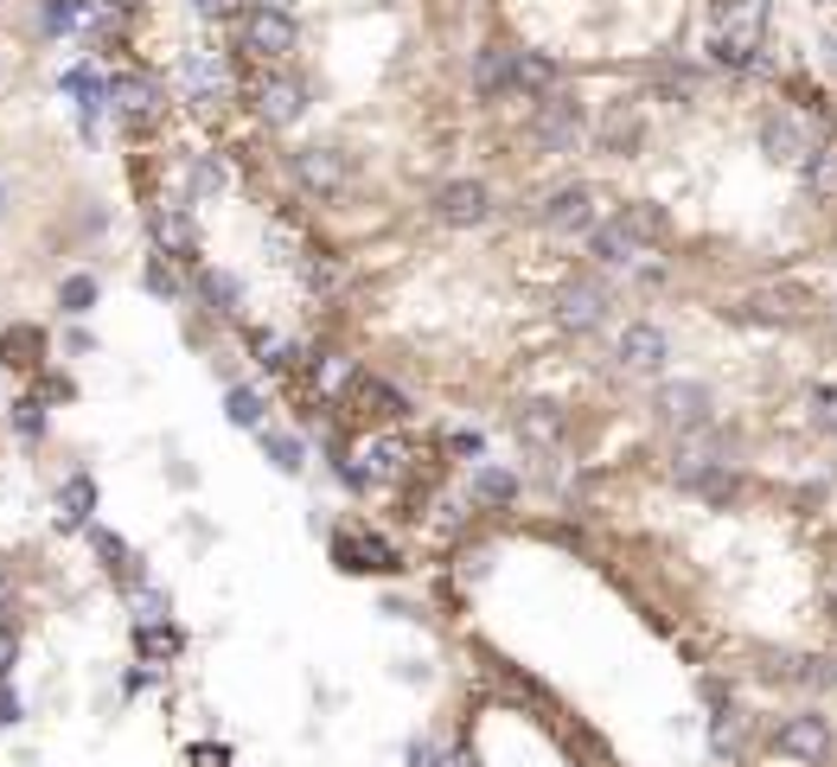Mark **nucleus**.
I'll use <instances>...</instances> for the list:
<instances>
[{
  "instance_id": "1",
  "label": "nucleus",
  "mask_w": 837,
  "mask_h": 767,
  "mask_svg": "<svg viewBox=\"0 0 837 767\" xmlns=\"http://www.w3.org/2000/svg\"><path fill=\"white\" fill-rule=\"evenodd\" d=\"M767 32V0H723L716 7V32H710V58L723 71H748Z\"/></svg>"
},
{
  "instance_id": "2",
  "label": "nucleus",
  "mask_w": 837,
  "mask_h": 767,
  "mask_svg": "<svg viewBox=\"0 0 837 767\" xmlns=\"http://www.w3.org/2000/svg\"><path fill=\"white\" fill-rule=\"evenodd\" d=\"M531 141L544 153H576L588 141V116H582V102L569 97V90H557V97H544L531 109Z\"/></svg>"
},
{
  "instance_id": "3",
  "label": "nucleus",
  "mask_w": 837,
  "mask_h": 767,
  "mask_svg": "<svg viewBox=\"0 0 837 767\" xmlns=\"http://www.w3.org/2000/svg\"><path fill=\"white\" fill-rule=\"evenodd\" d=\"M774 755L793 767H825L831 761V716H818V710L787 716V723L774 729Z\"/></svg>"
},
{
  "instance_id": "4",
  "label": "nucleus",
  "mask_w": 837,
  "mask_h": 767,
  "mask_svg": "<svg viewBox=\"0 0 837 767\" xmlns=\"http://www.w3.org/2000/svg\"><path fill=\"white\" fill-rule=\"evenodd\" d=\"M652 409H659V422H665V429H678V435H697V429H710V422H716V397H710V384H697V378L665 384L659 397H652Z\"/></svg>"
},
{
  "instance_id": "5",
  "label": "nucleus",
  "mask_w": 837,
  "mask_h": 767,
  "mask_svg": "<svg viewBox=\"0 0 837 767\" xmlns=\"http://www.w3.org/2000/svg\"><path fill=\"white\" fill-rule=\"evenodd\" d=\"M595 218H601V192L595 186H557L550 199L537 205V225L557 230V237H588Z\"/></svg>"
},
{
  "instance_id": "6",
  "label": "nucleus",
  "mask_w": 837,
  "mask_h": 767,
  "mask_svg": "<svg viewBox=\"0 0 837 767\" xmlns=\"http://www.w3.org/2000/svg\"><path fill=\"white\" fill-rule=\"evenodd\" d=\"M295 179H301V192H313V199H339V192L352 186V153L346 148H301L295 153Z\"/></svg>"
},
{
  "instance_id": "7",
  "label": "nucleus",
  "mask_w": 837,
  "mask_h": 767,
  "mask_svg": "<svg viewBox=\"0 0 837 767\" xmlns=\"http://www.w3.org/2000/svg\"><path fill=\"white\" fill-rule=\"evenodd\" d=\"M818 148V135L806 116H793V109H774L761 116V153L767 160H780V167H806V153Z\"/></svg>"
},
{
  "instance_id": "8",
  "label": "nucleus",
  "mask_w": 837,
  "mask_h": 767,
  "mask_svg": "<svg viewBox=\"0 0 837 767\" xmlns=\"http://www.w3.org/2000/svg\"><path fill=\"white\" fill-rule=\"evenodd\" d=\"M608 313H614V295H608V281H595V276H582V281H569L557 295V320L569 332H595V327H608Z\"/></svg>"
},
{
  "instance_id": "9",
  "label": "nucleus",
  "mask_w": 837,
  "mask_h": 767,
  "mask_svg": "<svg viewBox=\"0 0 837 767\" xmlns=\"http://www.w3.org/2000/svg\"><path fill=\"white\" fill-rule=\"evenodd\" d=\"M614 358H620V371L652 378V371H665V358H671V339H665V327H652V320H627L620 339H614Z\"/></svg>"
},
{
  "instance_id": "10",
  "label": "nucleus",
  "mask_w": 837,
  "mask_h": 767,
  "mask_svg": "<svg viewBox=\"0 0 837 767\" xmlns=\"http://www.w3.org/2000/svg\"><path fill=\"white\" fill-rule=\"evenodd\" d=\"M179 90H186V102H192V109H205V116H211V109H225V102H230V71L211 58V51H192V58L179 64Z\"/></svg>"
},
{
  "instance_id": "11",
  "label": "nucleus",
  "mask_w": 837,
  "mask_h": 767,
  "mask_svg": "<svg viewBox=\"0 0 837 767\" xmlns=\"http://www.w3.org/2000/svg\"><path fill=\"white\" fill-rule=\"evenodd\" d=\"M109 102H116V116H122L134 135H148V128L160 122V90H153V77H141V71L116 77V83H109Z\"/></svg>"
},
{
  "instance_id": "12",
  "label": "nucleus",
  "mask_w": 837,
  "mask_h": 767,
  "mask_svg": "<svg viewBox=\"0 0 837 767\" xmlns=\"http://www.w3.org/2000/svg\"><path fill=\"white\" fill-rule=\"evenodd\" d=\"M301 109H307V83H301V77L276 71V77H262V83H256V116H262L269 128L301 122Z\"/></svg>"
},
{
  "instance_id": "13",
  "label": "nucleus",
  "mask_w": 837,
  "mask_h": 767,
  "mask_svg": "<svg viewBox=\"0 0 837 767\" xmlns=\"http://www.w3.org/2000/svg\"><path fill=\"white\" fill-rule=\"evenodd\" d=\"M562 90V64L550 51H511V97L525 102H544Z\"/></svg>"
},
{
  "instance_id": "14",
  "label": "nucleus",
  "mask_w": 837,
  "mask_h": 767,
  "mask_svg": "<svg viewBox=\"0 0 837 767\" xmlns=\"http://www.w3.org/2000/svg\"><path fill=\"white\" fill-rule=\"evenodd\" d=\"M441 225H486L492 218V192H486L480 179H455V186H441L429 205Z\"/></svg>"
},
{
  "instance_id": "15",
  "label": "nucleus",
  "mask_w": 837,
  "mask_h": 767,
  "mask_svg": "<svg viewBox=\"0 0 837 767\" xmlns=\"http://www.w3.org/2000/svg\"><path fill=\"white\" fill-rule=\"evenodd\" d=\"M295 20L281 13V7H256L250 20H243V51H256V58H288L295 51Z\"/></svg>"
},
{
  "instance_id": "16",
  "label": "nucleus",
  "mask_w": 837,
  "mask_h": 767,
  "mask_svg": "<svg viewBox=\"0 0 837 767\" xmlns=\"http://www.w3.org/2000/svg\"><path fill=\"white\" fill-rule=\"evenodd\" d=\"M148 230H153V243H160L167 256H179V262H192V256H199V230H192V211H186L179 199H160V205H153Z\"/></svg>"
},
{
  "instance_id": "17",
  "label": "nucleus",
  "mask_w": 837,
  "mask_h": 767,
  "mask_svg": "<svg viewBox=\"0 0 837 767\" xmlns=\"http://www.w3.org/2000/svg\"><path fill=\"white\" fill-rule=\"evenodd\" d=\"M511 429H518V441H525V448H557L569 422H562V409H557V404L531 397V404H518V409H511Z\"/></svg>"
},
{
  "instance_id": "18",
  "label": "nucleus",
  "mask_w": 837,
  "mask_h": 767,
  "mask_svg": "<svg viewBox=\"0 0 837 767\" xmlns=\"http://www.w3.org/2000/svg\"><path fill=\"white\" fill-rule=\"evenodd\" d=\"M614 225L627 230L639 250H665V243H671V218H665V205H652V199L620 205V218H614Z\"/></svg>"
},
{
  "instance_id": "19",
  "label": "nucleus",
  "mask_w": 837,
  "mask_h": 767,
  "mask_svg": "<svg viewBox=\"0 0 837 767\" xmlns=\"http://www.w3.org/2000/svg\"><path fill=\"white\" fill-rule=\"evenodd\" d=\"M352 409H358V416H371V422H403V416H409L403 390H390V384L371 378V371H358V378H352Z\"/></svg>"
},
{
  "instance_id": "20",
  "label": "nucleus",
  "mask_w": 837,
  "mask_h": 767,
  "mask_svg": "<svg viewBox=\"0 0 837 767\" xmlns=\"http://www.w3.org/2000/svg\"><path fill=\"white\" fill-rule=\"evenodd\" d=\"M332 557H339V569H390V544L371 531H339L332 537Z\"/></svg>"
},
{
  "instance_id": "21",
  "label": "nucleus",
  "mask_w": 837,
  "mask_h": 767,
  "mask_svg": "<svg viewBox=\"0 0 837 767\" xmlns=\"http://www.w3.org/2000/svg\"><path fill=\"white\" fill-rule=\"evenodd\" d=\"M358 460H365L358 480H397V474L409 467V441H397V435H371V441L358 448Z\"/></svg>"
},
{
  "instance_id": "22",
  "label": "nucleus",
  "mask_w": 837,
  "mask_h": 767,
  "mask_svg": "<svg viewBox=\"0 0 837 767\" xmlns=\"http://www.w3.org/2000/svg\"><path fill=\"white\" fill-rule=\"evenodd\" d=\"M710 755L723 767H741L748 761V716L741 710H716V723H710Z\"/></svg>"
},
{
  "instance_id": "23",
  "label": "nucleus",
  "mask_w": 837,
  "mask_h": 767,
  "mask_svg": "<svg viewBox=\"0 0 837 767\" xmlns=\"http://www.w3.org/2000/svg\"><path fill=\"white\" fill-rule=\"evenodd\" d=\"M474 90H480L486 102L511 97V51L506 46H480L474 51Z\"/></svg>"
},
{
  "instance_id": "24",
  "label": "nucleus",
  "mask_w": 837,
  "mask_h": 767,
  "mask_svg": "<svg viewBox=\"0 0 837 767\" xmlns=\"http://www.w3.org/2000/svg\"><path fill=\"white\" fill-rule=\"evenodd\" d=\"M588 256H595L601 269H634L646 250H639V243H634L620 225H595V230H588Z\"/></svg>"
},
{
  "instance_id": "25",
  "label": "nucleus",
  "mask_w": 837,
  "mask_h": 767,
  "mask_svg": "<svg viewBox=\"0 0 837 767\" xmlns=\"http://www.w3.org/2000/svg\"><path fill=\"white\" fill-rule=\"evenodd\" d=\"M474 506H486V511H506V506H518V474L511 467H474Z\"/></svg>"
},
{
  "instance_id": "26",
  "label": "nucleus",
  "mask_w": 837,
  "mask_h": 767,
  "mask_svg": "<svg viewBox=\"0 0 837 767\" xmlns=\"http://www.w3.org/2000/svg\"><path fill=\"white\" fill-rule=\"evenodd\" d=\"M0 358H7L13 371H39V365H46V332L39 327H7L0 332Z\"/></svg>"
},
{
  "instance_id": "27",
  "label": "nucleus",
  "mask_w": 837,
  "mask_h": 767,
  "mask_svg": "<svg viewBox=\"0 0 837 767\" xmlns=\"http://www.w3.org/2000/svg\"><path fill=\"white\" fill-rule=\"evenodd\" d=\"M90 511H97V480H90V474H71L64 492H58V525L77 531V525H90Z\"/></svg>"
},
{
  "instance_id": "28",
  "label": "nucleus",
  "mask_w": 837,
  "mask_h": 767,
  "mask_svg": "<svg viewBox=\"0 0 837 767\" xmlns=\"http://www.w3.org/2000/svg\"><path fill=\"white\" fill-rule=\"evenodd\" d=\"M595 141H601V153H634L639 148V109H634V102H614Z\"/></svg>"
},
{
  "instance_id": "29",
  "label": "nucleus",
  "mask_w": 837,
  "mask_h": 767,
  "mask_svg": "<svg viewBox=\"0 0 837 767\" xmlns=\"http://www.w3.org/2000/svg\"><path fill=\"white\" fill-rule=\"evenodd\" d=\"M97 557H102V569H109L116 582H141V562H134V550H128L116 531H97Z\"/></svg>"
},
{
  "instance_id": "30",
  "label": "nucleus",
  "mask_w": 837,
  "mask_h": 767,
  "mask_svg": "<svg viewBox=\"0 0 837 767\" xmlns=\"http://www.w3.org/2000/svg\"><path fill=\"white\" fill-rule=\"evenodd\" d=\"M134 646H141V659L148 665H167L179 653V634L167 627V620H141V627H134Z\"/></svg>"
},
{
  "instance_id": "31",
  "label": "nucleus",
  "mask_w": 837,
  "mask_h": 767,
  "mask_svg": "<svg viewBox=\"0 0 837 767\" xmlns=\"http://www.w3.org/2000/svg\"><path fill=\"white\" fill-rule=\"evenodd\" d=\"M787 313H793V295H774V288H761V295H748V301L736 307V320H761V327L787 320Z\"/></svg>"
},
{
  "instance_id": "32",
  "label": "nucleus",
  "mask_w": 837,
  "mask_h": 767,
  "mask_svg": "<svg viewBox=\"0 0 837 767\" xmlns=\"http://www.w3.org/2000/svg\"><path fill=\"white\" fill-rule=\"evenodd\" d=\"M225 186H230V167L218 160V153H205L199 167H192V199H218Z\"/></svg>"
},
{
  "instance_id": "33",
  "label": "nucleus",
  "mask_w": 837,
  "mask_h": 767,
  "mask_svg": "<svg viewBox=\"0 0 837 767\" xmlns=\"http://www.w3.org/2000/svg\"><path fill=\"white\" fill-rule=\"evenodd\" d=\"M205 301L218 307V313H237V307H243V288H237V276H218V269H205Z\"/></svg>"
},
{
  "instance_id": "34",
  "label": "nucleus",
  "mask_w": 837,
  "mask_h": 767,
  "mask_svg": "<svg viewBox=\"0 0 837 767\" xmlns=\"http://www.w3.org/2000/svg\"><path fill=\"white\" fill-rule=\"evenodd\" d=\"M262 455L276 460L281 474H301V441L295 435H262Z\"/></svg>"
},
{
  "instance_id": "35",
  "label": "nucleus",
  "mask_w": 837,
  "mask_h": 767,
  "mask_svg": "<svg viewBox=\"0 0 837 767\" xmlns=\"http://www.w3.org/2000/svg\"><path fill=\"white\" fill-rule=\"evenodd\" d=\"M58 301H64V313H90V301H97V281H90V276H71L64 288H58Z\"/></svg>"
},
{
  "instance_id": "36",
  "label": "nucleus",
  "mask_w": 837,
  "mask_h": 767,
  "mask_svg": "<svg viewBox=\"0 0 837 767\" xmlns=\"http://www.w3.org/2000/svg\"><path fill=\"white\" fill-rule=\"evenodd\" d=\"M230 422H237V429H256V422H262V397H256V390H230Z\"/></svg>"
},
{
  "instance_id": "37",
  "label": "nucleus",
  "mask_w": 837,
  "mask_h": 767,
  "mask_svg": "<svg viewBox=\"0 0 837 767\" xmlns=\"http://www.w3.org/2000/svg\"><path fill=\"white\" fill-rule=\"evenodd\" d=\"M77 20H83V0H46V26L51 32H77Z\"/></svg>"
},
{
  "instance_id": "38",
  "label": "nucleus",
  "mask_w": 837,
  "mask_h": 767,
  "mask_svg": "<svg viewBox=\"0 0 837 767\" xmlns=\"http://www.w3.org/2000/svg\"><path fill=\"white\" fill-rule=\"evenodd\" d=\"M697 90H704V77H697V71H665V77H659V97H678V102H690Z\"/></svg>"
},
{
  "instance_id": "39",
  "label": "nucleus",
  "mask_w": 837,
  "mask_h": 767,
  "mask_svg": "<svg viewBox=\"0 0 837 767\" xmlns=\"http://www.w3.org/2000/svg\"><path fill=\"white\" fill-rule=\"evenodd\" d=\"M813 422H818V429H837V384L813 390Z\"/></svg>"
},
{
  "instance_id": "40",
  "label": "nucleus",
  "mask_w": 837,
  "mask_h": 767,
  "mask_svg": "<svg viewBox=\"0 0 837 767\" xmlns=\"http://www.w3.org/2000/svg\"><path fill=\"white\" fill-rule=\"evenodd\" d=\"M13 659H20V627H7V620H0V685H7Z\"/></svg>"
},
{
  "instance_id": "41",
  "label": "nucleus",
  "mask_w": 837,
  "mask_h": 767,
  "mask_svg": "<svg viewBox=\"0 0 837 767\" xmlns=\"http://www.w3.org/2000/svg\"><path fill=\"white\" fill-rule=\"evenodd\" d=\"M13 422H20V435H39V429H46V416H39V397L13 404Z\"/></svg>"
},
{
  "instance_id": "42",
  "label": "nucleus",
  "mask_w": 837,
  "mask_h": 767,
  "mask_svg": "<svg viewBox=\"0 0 837 767\" xmlns=\"http://www.w3.org/2000/svg\"><path fill=\"white\" fill-rule=\"evenodd\" d=\"M192 767H230V748L225 741H199V748H192Z\"/></svg>"
},
{
  "instance_id": "43",
  "label": "nucleus",
  "mask_w": 837,
  "mask_h": 767,
  "mask_svg": "<svg viewBox=\"0 0 837 767\" xmlns=\"http://www.w3.org/2000/svg\"><path fill=\"white\" fill-rule=\"evenodd\" d=\"M409 767H448V761H441V748L422 736V741H409Z\"/></svg>"
},
{
  "instance_id": "44",
  "label": "nucleus",
  "mask_w": 837,
  "mask_h": 767,
  "mask_svg": "<svg viewBox=\"0 0 837 767\" xmlns=\"http://www.w3.org/2000/svg\"><path fill=\"white\" fill-rule=\"evenodd\" d=\"M486 569H492V550H467V557H460V576H467V582H480Z\"/></svg>"
},
{
  "instance_id": "45",
  "label": "nucleus",
  "mask_w": 837,
  "mask_h": 767,
  "mask_svg": "<svg viewBox=\"0 0 837 767\" xmlns=\"http://www.w3.org/2000/svg\"><path fill=\"white\" fill-rule=\"evenodd\" d=\"M448 448H455V455H467V460H480V448H486V435L480 429H460L455 441H448Z\"/></svg>"
},
{
  "instance_id": "46",
  "label": "nucleus",
  "mask_w": 837,
  "mask_h": 767,
  "mask_svg": "<svg viewBox=\"0 0 837 767\" xmlns=\"http://www.w3.org/2000/svg\"><path fill=\"white\" fill-rule=\"evenodd\" d=\"M20 690H7V685H0V729H7V723H20Z\"/></svg>"
},
{
  "instance_id": "47",
  "label": "nucleus",
  "mask_w": 837,
  "mask_h": 767,
  "mask_svg": "<svg viewBox=\"0 0 837 767\" xmlns=\"http://www.w3.org/2000/svg\"><path fill=\"white\" fill-rule=\"evenodd\" d=\"M205 20H225V13H237V0H192Z\"/></svg>"
},
{
  "instance_id": "48",
  "label": "nucleus",
  "mask_w": 837,
  "mask_h": 767,
  "mask_svg": "<svg viewBox=\"0 0 837 767\" xmlns=\"http://www.w3.org/2000/svg\"><path fill=\"white\" fill-rule=\"evenodd\" d=\"M148 288H153V295H173V276H167V269L153 262V269H148Z\"/></svg>"
},
{
  "instance_id": "49",
  "label": "nucleus",
  "mask_w": 837,
  "mask_h": 767,
  "mask_svg": "<svg viewBox=\"0 0 837 767\" xmlns=\"http://www.w3.org/2000/svg\"><path fill=\"white\" fill-rule=\"evenodd\" d=\"M13 595H20V588H13V576H7V569H0V614H13Z\"/></svg>"
}]
</instances>
